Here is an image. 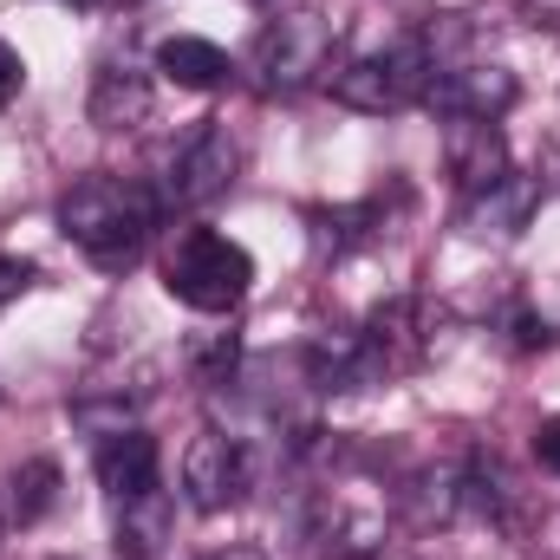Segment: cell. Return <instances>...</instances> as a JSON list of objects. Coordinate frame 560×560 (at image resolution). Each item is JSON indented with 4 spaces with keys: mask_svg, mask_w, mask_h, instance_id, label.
Masks as SVG:
<instances>
[{
    "mask_svg": "<svg viewBox=\"0 0 560 560\" xmlns=\"http://www.w3.org/2000/svg\"><path fill=\"white\" fill-rule=\"evenodd\" d=\"M535 202H541V183L509 170L495 189L469 196V209H463V229H469V235H522V222H528V209H535Z\"/></svg>",
    "mask_w": 560,
    "mask_h": 560,
    "instance_id": "cell-12",
    "label": "cell"
},
{
    "mask_svg": "<svg viewBox=\"0 0 560 560\" xmlns=\"http://www.w3.org/2000/svg\"><path fill=\"white\" fill-rule=\"evenodd\" d=\"M189 365H196L202 385H229L235 378V332H215V339L189 346Z\"/></svg>",
    "mask_w": 560,
    "mask_h": 560,
    "instance_id": "cell-16",
    "label": "cell"
},
{
    "mask_svg": "<svg viewBox=\"0 0 560 560\" xmlns=\"http://www.w3.org/2000/svg\"><path fill=\"white\" fill-rule=\"evenodd\" d=\"M163 287L189 313H235L255 287V255L215 229H183L163 255Z\"/></svg>",
    "mask_w": 560,
    "mask_h": 560,
    "instance_id": "cell-2",
    "label": "cell"
},
{
    "mask_svg": "<svg viewBox=\"0 0 560 560\" xmlns=\"http://www.w3.org/2000/svg\"><path fill=\"white\" fill-rule=\"evenodd\" d=\"M163 209L138 176H85L59 196V235L105 275H125L150 248Z\"/></svg>",
    "mask_w": 560,
    "mask_h": 560,
    "instance_id": "cell-1",
    "label": "cell"
},
{
    "mask_svg": "<svg viewBox=\"0 0 560 560\" xmlns=\"http://www.w3.org/2000/svg\"><path fill=\"white\" fill-rule=\"evenodd\" d=\"M332 560H378V548H372V555H332Z\"/></svg>",
    "mask_w": 560,
    "mask_h": 560,
    "instance_id": "cell-21",
    "label": "cell"
},
{
    "mask_svg": "<svg viewBox=\"0 0 560 560\" xmlns=\"http://www.w3.org/2000/svg\"><path fill=\"white\" fill-rule=\"evenodd\" d=\"M443 163L463 196H482L509 176V138L495 118H450L443 125Z\"/></svg>",
    "mask_w": 560,
    "mask_h": 560,
    "instance_id": "cell-8",
    "label": "cell"
},
{
    "mask_svg": "<svg viewBox=\"0 0 560 560\" xmlns=\"http://www.w3.org/2000/svg\"><path fill=\"white\" fill-rule=\"evenodd\" d=\"M0 541H7V515H0Z\"/></svg>",
    "mask_w": 560,
    "mask_h": 560,
    "instance_id": "cell-23",
    "label": "cell"
},
{
    "mask_svg": "<svg viewBox=\"0 0 560 560\" xmlns=\"http://www.w3.org/2000/svg\"><path fill=\"white\" fill-rule=\"evenodd\" d=\"M535 456H541L548 469H560V418H555V423H541V430H535Z\"/></svg>",
    "mask_w": 560,
    "mask_h": 560,
    "instance_id": "cell-19",
    "label": "cell"
},
{
    "mask_svg": "<svg viewBox=\"0 0 560 560\" xmlns=\"http://www.w3.org/2000/svg\"><path fill=\"white\" fill-rule=\"evenodd\" d=\"M92 469H98V489H105L112 502H131V495H143V489H156V469H163V456H156V443H150L138 423H131V430H112V436H98V450H92Z\"/></svg>",
    "mask_w": 560,
    "mask_h": 560,
    "instance_id": "cell-10",
    "label": "cell"
},
{
    "mask_svg": "<svg viewBox=\"0 0 560 560\" xmlns=\"http://www.w3.org/2000/svg\"><path fill=\"white\" fill-rule=\"evenodd\" d=\"M339 39H346V20H332V13H319V7H293V13H280L261 26V39H255V52H248V72H255V85L261 92H306L313 79H326V72H339L332 66V52H339Z\"/></svg>",
    "mask_w": 560,
    "mask_h": 560,
    "instance_id": "cell-3",
    "label": "cell"
},
{
    "mask_svg": "<svg viewBox=\"0 0 560 560\" xmlns=\"http://www.w3.org/2000/svg\"><path fill=\"white\" fill-rule=\"evenodd\" d=\"M522 98V85H515V72L509 66H489V59H456V66H443L436 79H430V92H423V105H436L443 118H509V105Z\"/></svg>",
    "mask_w": 560,
    "mask_h": 560,
    "instance_id": "cell-7",
    "label": "cell"
},
{
    "mask_svg": "<svg viewBox=\"0 0 560 560\" xmlns=\"http://www.w3.org/2000/svg\"><path fill=\"white\" fill-rule=\"evenodd\" d=\"M209 560H268V555H261L255 541H229V548H215Z\"/></svg>",
    "mask_w": 560,
    "mask_h": 560,
    "instance_id": "cell-20",
    "label": "cell"
},
{
    "mask_svg": "<svg viewBox=\"0 0 560 560\" xmlns=\"http://www.w3.org/2000/svg\"><path fill=\"white\" fill-rule=\"evenodd\" d=\"M20 79H26V66H20V52L0 39V112L13 105V92H20Z\"/></svg>",
    "mask_w": 560,
    "mask_h": 560,
    "instance_id": "cell-18",
    "label": "cell"
},
{
    "mask_svg": "<svg viewBox=\"0 0 560 560\" xmlns=\"http://www.w3.org/2000/svg\"><path fill=\"white\" fill-rule=\"evenodd\" d=\"M52 502H59V463H52V456H26V463L7 476L0 515H7V528H33V522L52 515Z\"/></svg>",
    "mask_w": 560,
    "mask_h": 560,
    "instance_id": "cell-14",
    "label": "cell"
},
{
    "mask_svg": "<svg viewBox=\"0 0 560 560\" xmlns=\"http://www.w3.org/2000/svg\"><path fill=\"white\" fill-rule=\"evenodd\" d=\"M33 280H39V275H33V261H13V255H7V261H0V306H7V300H20Z\"/></svg>",
    "mask_w": 560,
    "mask_h": 560,
    "instance_id": "cell-17",
    "label": "cell"
},
{
    "mask_svg": "<svg viewBox=\"0 0 560 560\" xmlns=\"http://www.w3.org/2000/svg\"><path fill=\"white\" fill-rule=\"evenodd\" d=\"M255 489V450L235 430H196L183 450V495L196 515H222Z\"/></svg>",
    "mask_w": 560,
    "mask_h": 560,
    "instance_id": "cell-6",
    "label": "cell"
},
{
    "mask_svg": "<svg viewBox=\"0 0 560 560\" xmlns=\"http://www.w3.org/2000/svg\"><path fill=\"white\" fill-rule=\"evenodd\" d=\"M72 7H112V0H72Z\"/></svg>",
    "mask_w": 560,
    "mask_h": 560,
    "instance_id": "cell-22",
    "label": "cell"
},
{
    "mask_svg": "<svg viewBox=\"0 0 560 560\" xmlns=\"http://www.w3.org/2000/svg\"><path fill=\"white\" fill-rule=\"evenodd\" d=\"M156 72L170 79V85H183V92H215V85H229V52L215 46V39H196V33H176V39H163L156 46Z\"/></svg>",
    "mask_w": 560,
    "mask_h": 560,
    "instance_id": "cell-13",
    "label": "cell"
},
{
    "mask_svg": "<svg viewBox=\"0 0 560 560\" xmlns=\"http://www.w3.org/2000/svg\"><path fill=\"white\" fill-rule=\"evenodd\" d=\"M430 79H436V66H430L423 33H405V39H392V46H372V52L346 59V66L332 72V98H339L346 112L392 118V112L418 105L423 92H430Z\"/></svg>",
    "mask_w": 560,
    "mask_h": 560,
    "instance_id": "cell-4",
    "label": "cell"
},
{
    "mask_svg": "<svg viewBox=\"0 0 560 560\" xmlns=\"http://www.w3.org/2000/svg\"><path fill=\"white\" fill-rule=\"evenodd\" d=\"M150 118V72L138 59H105L92 79V125L98 131H138Z\"/></svg>",
    "mask_w": 560,
    "mask_h": 560,
    "instance_id": "cell-11",
    "label": "cell"
},
{
    "mask_svg": "<svg viewBox=\"0 0 560 560\" xmlns=\"http://www.w3.org/2000/svg\"><path fill=\"white\" fill-rule=\"evenodd\" d=\"M359 352H365V372H372V385H385V378H405V372L423 359L418 306H411V300H385V306L365 319V332H359Z\"/></svg>",
    "mask_w": 560,
    "mask_h": 560,
    "instance_id": "cell-9",
    "label": "cell"
},
{
    "mask_svg": "<svg viewBox=\"0 0 560 560\" xmlns=\"http://www.w3.org/2000/svg\"><path fill=\"white\" fill-rule=\"evenodd\" d=\"M170 495L163 489H143V495H131V502H118V535H112V548H118V560H150L163 541H170Z\"/></svg>",
    "mask_w": 560,
    "mask_h": 560,
    "instance_id": "cell-15",
    "label": "cell"
},
{
    "mask_svg": "<svg viewBox=\"0 0 560 560\" xmlns=\"http://www.w3.org/2000/svg\"><path fill=\"white\" fill-rule=\"evenodd\" d=\"M235 170H242V150L229 138V125H196L189 138L176 143L170 156H163V170H156V183H150V196H156V209L163 215H189V209H209L215 196H229V183H235Z\"/></svg>",
    "mask_w": 560,
    "mask_h": 560,
    "instance_id": "cell-5",
    "label": "cell"
}]
</instances>
